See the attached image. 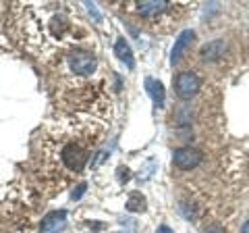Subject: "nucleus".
Segmentation results:
<instances>
[{"mask_svg":"<svg viewBox=\"0 0 249 233\" xmlns=\"http://www.w3.org/2000/svg\"><path fill=\"white\" fill-rule=\"evenodd\" d=\"M102 136L104 125L96 119H60L46 129L36 173L48 194H60L83 173Z\"/></svg>","mask_w":249,"mask_h":233,"instance_id":"nucleus-1","label":"nucleus"},{"mask_svg":"<svg viewBox=\"0 0 249 233\" xmlns=\"http://www.w3.org/2000/svg\"><path fill=\"white\" fill-rule=\"evenodd\" d=\"M124 13L133 15L137 21H142L143 25L158 29V32H168L173 29L178 21L185 17V13L189 11L187 4H177L168 2V0H150V2H131L123 6Z\"/></svg>","mask_w":249,"mask_h":233,"instance_id":"nucleus-2","label":"nucleus"},{"mask_svg":"<svg viewBox=\"0 0 249 233\" xmlns=\"http://www.w3.org/2000/svg\"><path fill=\"white\" fill-rule=\"evenodd\" d=\"M58 73L69 77L71 81H83L98 71V58L96 54L83 48H71L56 57Z\"/></svg>","mask_w":249,"mask_h":233,"instance_id":"nucleus-3","label":"nucleus"},{"mask_svg":"<svg viewBox=\"0 0 249 233\" xmlns=\"http://www.w3.org/2000/svg\"><path fill=\"white\" fill-rule=\"evenodd\" d=\"M199 88H201V81H199L197 73H193V71H181V73H177V77H175V92H177V96L181 98V100L196 98Z\"/></svg>","mask_w":249,"mask_h":233,"instance_id":"nucleus-4","label":"nucleus"},{"mask_svg":"<svg viewBox=\"0 0 249 233\" xmlns=\"http://www.w3.org/2000/svg\"><path fill=\"white\" fill-rule=\"evenodd\" d=\"M204 160V154L197 148H191V146H183V148H177L173 154V165L181 171H191L199 167V162Z\"/></svg>","mask_w":249,"mask_h":233,"instance_id":"nucleus-5","label":"nucleus"},{"mask_svg":"<svg viewBox=\"0 0 249 233\" xmlns=\"http://www.w3.org/2000/svg\"><path fill=\"white\" fill-rule=\"evenodd\" d=\"M224 52H227V42L224 40H212L201 46L199 50V58L204 63H216V60L224 58Z\"/></svg>","mask_w":249,"mask_h":233,"instance_id":"nucleus-6","label":"nucleus"},{"mask_svg":"<svg viewBox=\"0 0 249 233\" xmlns=\"http://www.w3.org/2000/svg\"><path fill=\"white\" fill-rule=\"evenodd\" d=\"M193 40H196V34H193V29H185V32L177 38V42L173 46V52H170V63L177 65L178 60L185 57V52L191 48Z\"/></svg>","mask_w":249,"mask_h":233,"instance_id":"nucleus-7","label":"nucleus"},{"mask_svg":"<svg viewBox=\"0 0 249 233\" xmlns=\"http://www.w3.org/2000/svg\"><path fill=\"white\" fill-rule=\"evenodd\" d=\"M145 90H147V94L152 96L156 106H158V108L164 106V98H166L164 85H162L158 79H154V77H147V79H145Z\"/></svg>","mask_w":249,"mask_h":233,"instance_id":"nucleus-8","label":"nucleus"},{"mask_svg":"<svg viewBox=\"0 0 249 233\" xmlns=\"http://www.w3.org/2000/svg\"><path fill=\"white\" fill-rule=\"evenodd\" d=\"M65 211H58V213H50L46 219L42 221V233H56L58 229L65 227Z\"/></svg>","mask_w":249,"mask_h":233,"instance_id":"nucleus-9","label":"nucleus"},{"mask_svg":"<svg viewBox=\"0 0 249 233\" xmlns=\"http://www.w3.org/2000/svg\"><path fill=\"white\" fill-rule=\"evenodd\" d=\"M114 52L116 57H119L124 65H127L129 69H135V58H133V52H131L129 44L124 42V38H119V40L114 42Z\"/></svg>","mask_w":249,"mask_h":233,"instance_id":"nucleus-10","label":"nucleus"},{"mask_svg":"<svg viewBox=\"0 0 249 233\" xmlns=\"http://www.w3.org/2000/svg\"><path fill=\"white\" fill-rule=\"evenodd\" d=\"M145 208V198H143V194H139V192H133L129 196V202H127V211L129 213H142Z\"/></svg>","mask_w":249,"mask_h":233,"instance_id":"nucleus-11","label":"nucleus"},{"mask_svg":"<svg viewBox=\"0 0 249 233\" xmlns=\"http://www.w3.org/2000/svg\"><path fill=\"white\" fill-rule=\"evenodd\" d=\"M83 192H85V183H79V188H77V190L73 192V200H79Z\"/></svg>","mask_w":249,"mask_h":233,"instance_id":"nucleus-12","label":"nucleus"},{"mask_svg":"<svg viewBox=\"0 0 249 233\" xmlns=\"http://www.w3.org/2000/svg\"><path fill=\"white\" fill-rule=\"evenodd\" d=\"M206 233H224V229L220 227V225H212V227H208Z\"/></svg>","mask_w":249,"mask_h":233,"instance_id":"nucleus-13","label":"nucleus"},{"mask_svg":"<svg viewBox=\"0 0 249 233\" xmlns=\"http://www.w3.org/2000/svg\"><path fill=\"white\" fill-rule=\"evenodd\" d=\"M156 233H175V231L170 229V227H166V225H160L158 231H156Z\"/></svg>","mask_w":249,"mask_h":233,"instance_id":"nucleus-14","label":"nucleus"},{"mask_svg":"<svg viewBox=\"0 0 249 233\" xmlns=\"http://www.w3.org/2000/svg\"><path fill=\"white\" fill-rule=\"evenodd\" d=\"M243 233H249V221H245V225H243V229H241Z\"/></svg>","mask_w":249,"mask_h":233,"instance_id":"nucleus-15","label":"nucleus"}]
</instances>
